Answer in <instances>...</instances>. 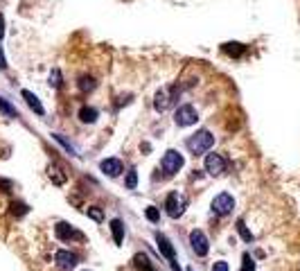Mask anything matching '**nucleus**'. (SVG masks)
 <instances>
[{
	"label": "nucleus",
	"mask_w": 300,
	"mask_h": 271,
	"mask_svg": "<svg viewBox=\"0 0 300 271\" xmlns=\"http://www.w3.org/2000/svg\"><path fill=\"white\" fill-rule=\"evenodd\" d=\"M0 70H7V61H5V54H2V48H0Z\"/></svg>",
	"instance_id": "c85d7f7f"
},
{
	"label": "nucleus",
	"mask_w": 300,
	"mask_h": 271,
	"mask_svg": "<svg viewBox=\"0 0 300 271\" xmlns=\"http://www.w3.org/2000/svg\"><path fill=\"white\" fill-rule=\"evenodd\" d=\"M100 170L108 176H120L124 167H122V160L120 158H104L102 163H100Z\"/></svg>",
	"instance_id": "1a4fd4ad"
},
{
	"label": "nucleus",
	"mask_w": 300,
	"mask_h": 271,
	"mask_svg": "<svg viewBox=\"0 0 300 271\" xmlns=\"http://www.w3.org/2000/svg\"><path fill=\"white\" fill-rule=\"evenodd\" d=\"M111 233H113V242L115 244H122L124 242V224H122V219H113L111 222Z\"/></svg>",
	"instance_id": "ddd939ff"
},
{
	"label": "nucleus",
	"mask_w": 300,
	"mask_h": 271,
	"mask_svg": "<svg viewBox=\"0 0 300 271\" xmlns=\"http://www.w3.org/2000/svg\"><path fill=\"white\" fill-rule=\"evenodd\" d=\"M50 86H54V88H59V86H61V73L57 68L50 73Z\"/></svg>",
	"instance_id": "a878e982"
},
{
	"label": "nucleus",
	"mask_w": 300,
	"mask_h": 271,
	"mask_svg": "<svg viewBox=\"0 0 300 271\" xmlns=\"http://www.w3.org/2000/svg\"><path fill=\"white\" fill-rule=\"evenodd\" d=\"M0 111L5 113V116H9V117H18V111H16L14 107H11V104L5 100V97H0Z\"/></svg>",
	"instance_id": "6ab92c4d"
},
{
	"label": "nucleus",
	"mask_w": 300,
	"mask_h": 271,
	"mask_svg": "<svg viewBox=\"0 0 300 271\" xmlns=\"http://www.w3.org/2000/svg\"><path fill=\"white\" fill-rule=\"evenodd\" d=\"M5 37V18H2V14H0V39Z\"/></svg>",
	"instance_id": "c756f323"
},
{
	"label": "nucleus",
	"mask_w": 300,
	"mask_h": 271,
	"mask_svg": "<svg viewBox=\"0 0 300 271\" xmlns=\"http://www.w3.org/2000/svg\"><path fill=\"white\" fill-rule=\"evenodd\" d=\"M203 165H205V172H208L210 176H219L221 172L226 170V160L221 154H208Z\"/></svg>",
	"instance_id": "0eeeda50"
},
{
	"label": "nucleus",
	"mask_w": 300,
	"mask_h": 271,
	"mask_svg": "<svg viewBox=\"0 0 300 271\" xmlns=\"http://www.w3.org/2000/svg\"><path fill=\"white\" fill-rule=\"evenodd\" d=\"M23 97H25V102H27V107L32 109L34 113H36V116H43V113H45V109H43V104H41V100H38L36 95H34L32 90H23L21 93Z\"/></svg>",
	"instance_id": "f8f14e48"
},
{
	"label": "nucleus",
	"mask_w": 300,
	"mask_h": 271,
	"mask_svg": "<svg viewBox=\"0 0 300 271\" xmlns=\"http://www.w3.org/2000/svg\"><path fill=\"white\" fill-rule=\"evenodd\" d=\"M183 154H178L176 149H169V152H165V156H163L161 160V167L167 172V174H176L178 170L183 167Z\"/></svg>",
	"instance_id": "f03ea898"
},
{
	"label": "nucleus",
	"mask_w": 300,
	"mask_h": 271,
	"mask_svg": "<svg viewBox=\"0 0 300 271\" xmlns=\"http://www.w3.org/2000/svg\"><path fill=\"white\" fill-rule=\"evenodd\" d=\"M190 244H192V251L199 255V258L208 255L210 244H208V237H205L203 231H197V229H194L192 233H190Z\"/></svg>",
	"instance_id": "39448f33"
},
{
	"label": "nucleus",
	"mask_w": 300,
	"mask_h": 271,
	"mask_svg": "<svg viewBox=\"0 0 300 271\" xmlns=\"http://www.w3.org/2000/svg\"><path fill=\"white\" fill-rule=\"evenodd\" d=\"M133 262H135V267H138L140 271H156L154 267L149 265V258H147V255H142V253H138L133 258Z\"/></svg>",
	"instance_id": "dca6fc26"
},
{
	"label": "nucleus",
	"mask_w": 300,
	"mask_h": 271,
	"mask_svg": "<svg viewBox=\"0 0 300 271\" xmlns=\"http://www.w3.org/2000/svg\"><path fill=\"white\" fill-rule=\"evenodd\" d=\"M212 145H214V136L208 131V129H201V131H197L192 138L188 140V149L192 152L194 156L205 154V152H208Z\"/></svg>",
	"instance_id": "f257e3e1"
},
{
	"label": "nucleus",
	"mask_w": 300,
	"mask_h": 271,
	"mask_svg": "<svg viewBox=\"0 0 300 271\" xmlns=\"http://www.w3.org/2000/svg\"><path fill=\"white\" fill-rule=\"evenodd\" d=\"M79 120L81 122H95L97 120V109H93V107H81V111H79Z\"/></svg>",
	"instance_id": "2eb2a0df"
},
{
	"label": "nucleus",
	"mask_w": 300,
	"mask_h": 271,
	"mask_svg": "<svg viewBox=\"0 0 300 271\" xmlns=\"http://www.w3.org/2000/svg\"><path fill=\"white\" fill-rule=\"evenodd\" d=\"M244 50H246V48H244L241 43H224V52H228L231 57H239Z\"/></svg>",
	"instance_id": "f3484780"
},
{
	"label": "nucleus",
	"mask_w": 300,
	"mask_h": 271,
	"mask_svg": "<svg viewBox=\"0 0 300 271\" xmlns=\"http://www.w3.org/2000/svg\"><path fill=\"white\" fill-rule=\"evenodd\" d=\"M241 271H255V262H253V258H251V253H244V258H241Z\"/></svg>",
	"instance_id": "b1692460"
},
{
	"label": "nucleus",
	"mask_w": 300,
	"mask_h": 271,
	"mask_svg": "<svg viewBox=\"0 0 300 271\" xmlns=\"http://www.w3.org/2000/svg\"><path fill=\"white\" fill-rule=\"evenodd\" d=\"M237 231H239V235H241V239H244V242H253V233L246 229L244 219H237Z\"/></svg>",
	"instance_id": "a211bd4d"
},
{
	"label": "nucleus",
	"mask_w": 300,
	"mask_h": 271,
	"mask_svg": "<svg viewBox=\"0 0 300 271\" xmlns=\"http://www.w3.org/2000/svg\"><path fill=\"white\" fill-rule=\"evenodd\" d=\"M145 215H147V219H149L151 224H156L158 222V219H161V210H158V208H154V206H149L145 210Z\"/></svg>",
	"instance_id": "5701e85b"
},
{
	"label": "nucleus",
	"mask_w": 300,
	"mask_h": 271,
	"mask_svg": "<svg viewBox=\"0 0 300 271\" xmlns=\"http://www.w3.org/2000/svg\"><path fill=\"white\" fill-rule=\"evenodd\" d=\"M212 271H228V262H224V260H219V262H214V267H212Z\"/></svg>",
	"instance_id": "cd10ccee"
},
{
	"label": "nucleus",
	"mask_w": 300,
	"mask_h": 271,
	"mask_svg": "<svg viewBox=\"0 0 300 271\" xmlns=\"http://www.w3.org/2000/svg\"><path fill=\"white\" fill-rule=\"evenodd\" d=\"M188 271H192V269H188Z\"/></svg>",
	"instance_id": "7c9ffc66"
},
{
	"label": "nucleus",
	"mask_w": 300,
	"mask_h": 271,
	"mask_svg": "<svg viewBox=\"0 0 300 271\" xmlns=\"http://www.w3.org/2000/svg\"><path fill=\"white\" fill-rule=\"evenodd\" d=\"M52 136H54V140H59V143H61V145H64V147H66V152H68V154H72V156H77V152H75V147H72V145H70V143H68V140H66V138H64V136H61V133H52Z\"/></svg>",
	"instance_id": "412c9836"
},
{
	"label": "nucleus",
	"mask_w": 300,
	"mask_h": 271,
	"mask_svg": "<svg viewBox=\"0 0 300 271\" xmlns=\"http://www.w3.org/2000/svg\"><path fill=\"white\" fill-rule=\"evenodd\" d=\"M156 244H158V251L165 255L167 260H169V262L174 260V246H171V242L163 233H156Z\"/></svg>",
	"instance_id": "9b49d317"
},
{
	"label": "nucleus",
	"mask_w": 300,
	"mask_h": 271,
	"mask_svg": "<svg viewBox=\"0 0 300 271\" xmlns=\"http://www.w3.org/2000/svg\"><path fill=\"white\" fill-rule=\"evenodd\" d=\"M183 208H185V197H181L178 192H171L169 197H167V201H165L167 215L176 219V217H181V215H183Z\"/></svg>",
	"instance_id": "423d86ee"
},
{
	"label": "nucleus",
	"mask_w": 300,
	"mask_h": 271,
	"mask_svg": "<svg viewBox=\"0 0 300 271\" xmlns=\"http://www.w3.org/2000/svg\"><path fill=\"white\" fill-rule=\"evenodd\" d=\"M235 208V199L228 194V192H221V194H217V197L212 199V213L214 215H228Z\"/></svg>",
	"instance_id": "20e7f679"
},
{
	"label": "nucleus",
	"mask_w": 300,
	"mask_h": 271,
	"mask_svg": "<svg viewBox=\"0 0 300 271\" xmlns=\"http://www.w3.org/2000/svg\"><path fill=\"white\" fill-rule=\"evenodd\" d=\"M135 186H138V172L129 170V174H127V188H129V190H135Z\"/></svg>",
	"instance_id": "4be33fe9"
},
{
	"label": "nucleus",
	"mask_w": 300,
	"mask_h": 271,
	"mask_svg": "<svg viewBox=\"0 0 300 271\" xmlns=\"http://www.w3.org/2000/svg\"><path fill=\"white\" fill-rule=\"evenodd\" d=\"M178 127H190V124H197L199 116H197V109L192 104H183V107L176 109V116H174Z\"/></svg>",
	"instance_id": "7ed1b4c3"
},
{
	"label": "nucleus",
	"mask_w": 300,
	"mask_h": 271,
	"mask_svg": "<svg viewBox=\"0 0 300 271\" xmlns=\"http://www.w3.org/2000/svg\"><path fill=\"white\" fill-rule=\"evenodd\" d=\"M86 215H88V217H91V219H95V222H102V219H104L102 210H100V208H97V206L88 208V210H86Z\"/></svg>",
	"instance_id": "393cba45"
},
{
	"label": "nucleus",
	"mask_w": 300,
	"mask_h": 271,
	"mask_svg": "<svg viewBox=\"0 0 300 271\" xmlns=\"http://www.w3.org/2000/svg\"><path fill=\"white\" fill-rule=\"evenodd\" d=\"M11 213L21 217V215L27 213V206H25V203H21V201H14V203H11Z\"/></svg>",
	"instance_id": "bb28decb"
},
{
	"label": "nucleus",
	"mask_w": 300,
	"mask_h": 271,
	"mask_svg": "<svg viewBox=\"0 0 300 271\" xmlns=\"http://www.w3.org/2000/svg\"><path fill=\"white\" fill-rule=\"evenodd\" d=\"M95 86H97V81L93 79V77H86V75H84V77L79 79V88L84 90V93H86V90H93Z\"/></svg>",
	"instance_id": "aec40b11"
},
{
	"label": "nucleus",
	"mask_w": 300,
	"mask_h": 271,
	"mask_svg": "<svg viewBox=\"0 0 300 271\" xmlns=\"http://www.w3.org/2000/svg\"><path fill=\"white\" fill-rule=\"evenodd\" d=\"M54 233H57V237H59V239H64V242H68V239H72V237H75V239H81V237H84V235L77 233V231L72 229L70 224H66V222H59V224H57Z\"/></svg>",
	"instance_id": "9d476101"
},
{
	"label": "nucleus",
	"mask_w": 300,
	"mask_h": 271,
	"mask_svg": "<svg viewBox=\"0 0 300 271\" xmlns=\"http://www.w3.org/2000/svg\"><path fill=\"white\" fill-rule=\"evenodd\" d=\"M54 262H57V267L64 271H70L75 269L77 262H79V258H77L75 253H70V251H57V255H54Z\"/></svg>",
	"instance_id": "6e6552de"
},
{
	"label": "nucleus",
	"mask_w": 300,
	"mask_h": 271,
	"mask_svg": "<svg viewBox=\"0 0 300 271\" xmlns=\"http://www.w3.org/2000/svg\"><path fill=\"white\" fill-rule=\"evenodd\" d=\"M169 95H167V90H158L156 93V102H154V107H156V111H165L167 107H169Z\"/></svg>",
	"instance_id": "4468645a"
}]
</instances>
